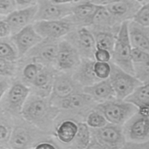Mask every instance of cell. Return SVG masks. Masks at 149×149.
Masks as SVG:
<instances>
[{
	"mask_svg": "<svg viewBox=\"0 0 149 149\" xmlns=\"http://www.w3.org/2000/svg\"><path fill=\"white\" fill-rule=\"evenodd\" d=\"M59 113L60 109L51 98L34 94L28 97L21 115L29 124L44 132L52 127Z\"/></svg>",
	"mask_w": 149,
	"mask_h": 149,
	"instance_id": "obj_1",
	"label": "cell"
},
{
	"mask_svg": "<svg viewBox=\"0 0 149 149\" xmlns=\"http://www.w3.org/2000/svg\"><path fill=\"white\" fill-rule=\"evenodd\" d=\"M94 109L101 112L108 123L120 126H123L138 111L132 104L116 98L97 104Z\"/></svg>",
	"mask_w": 149,
	"mask_h": 149,
	"instance_id": "obj_2",
	"label": "cell"
},
{
	"mask_svg": "<svg viewBox=\"0 0 149 149\" xmlns=\"http://www.w3.org/2000/svg\"><path fill=\"white\" fill-rule=\"evenodd\" d=\"M128 22H123L120 25L112 52L111 62L125 71L134 75L133 64L132 59L133 47L129 37Z\"/></svg>",
	"mask_w": 149,
	"mask_h": 149,
	"instance_id": "obj_3",
	"label": "cell"
},
{
	"mask_svg": "<svg viewBox=\"0 0 149 149\" xmlns=\"http://www.w3.org/2000/svg\"><path fill=\"white\" fill-rule=\"evenodd\" d=\"M109 80L115 94V97L125 100L142 83L133 74L125 71L112 62Z\"/></svg>",
	"mask_w": 149,
	"mask_h": 149,
	"instance_id": "obj_4",
	"label": "cell"
},
{
	"mask_svg": "<svg viewBox=\"0 0 149 149\" xmlns=\"http://www.w3.org/2000/svg\"><path fill=\"white\" fill-rule=\"evenodd\" d=\"M30 93V88L27 84L20 81L15 82L1 99V108L15 116L22 115V109Z\"/></svg>",
	"mask_w": 149,
	"mask_h": 149,
	"instance_id": "obj_5",
	"label": "cell"
},
{
	"mask_svg": "<svg viewBox=\"0 0 149 149\" xmlns=\"http://www.w3.org/2000/svg\"><path fill=\"white\" fill-rule=\"evenodd\" d=\"M93 138L106 149H119L127 142L122 126L108 123L98 129H91Z\"/></svg>",
	"mask_w": 149,
	"mask_h": 149,
	"instance_id": "obj_6",
	"label": "cell"
},
{
	"mask_svg": "<svg viewBox=\"0 0 149 149\" xmlns=\"http://www.w3.org/2000/svg\"><path fill=\"white\" fill-rule=\"evenodd\" d=\"M65 40L76 48L82 58L94 59L97 48L94 36L90 29L87 27H78L69 33Z\"/></svg>",
	"mask_w": 149,
	"mask_h": 149,
	"instance_id": "obj_7",
	"label": "cell"
},
{
	"mask_svg": "<svg viewBox=\"0 0 149 149\" xmlns=\"http://www.w3.org/2000/svg\"><path fill=\"white\" fill-rule=\"evenodd\" d=\"M33 25L42 38L55 40L66 37L75 29V25L68 17L59 20L36 21Z\"/></svg>",
	"mask_w": 149,
	"mask_h": 149,
	"instance_id": "obj_8",
	"label": "cell"
},
{
	"mask_svg": "<svg viewBox=\"0 0 149 149\" xmlns=\"http://www.w3.org/2000/svg\"><path fill=\"white\" fill-rule=\"evenodd\" d=\"M122 127L127 141L139 143L149 141V118L141 115L138 112Z\"/></svg>",
	"mask_w": 149,
	"mask_h": 149,
	"instance_id": "obj_9",
	"label": "cell"
},
{
	"mask_svg": "<svg viewBox=\"0 0 149 149\" xmlns=\"http://www.w3.org/2000/svg\"><path fill=\"white\" fill-rule=\"evenodd\" d=\"M37 12L34 21L59 20L66 19L72 13L74 5L60 4L51 0H38Z\"/></svg>",
	"mask_w": 149,
	"mask_h": 149,
	"instance_id": "obj_10",
	"label": "cell"
},
{
	"mask_svg": "<svg viewBox=\"0 0 149 149\" xmlns=\"http://www.w3.org/2000/svg\"><path fill=\"white\" fill-rule=\"evenodd\" d=\"M141 5L136 0H116L104 6L115 22L120 25L133 20Z\"/></svg>",
	"mask_w": 149,
	"mask_h": 149,
	"instance_id": "obj_11",
	"label": "cell"
},
{
	"mask_svg": "<svg viewBox=\"0 0 149 149\" xmlns=\"http://www.w3.org/2000/svg\"><path fill=\"white\" fill-rule=\"evenodd\" d=\"M81 57L76 48L66 40L59 41L55 61L57 68L63 72L74 70L81 61Z\"/></svg>",
	"mask_w": 149,
	"mask_h": 149,
	"instance_id": "obj_12",
	"label": "cell"
},
{
	"mask_svg": "<svg viewBox=\"0 0 149 149\" xmlns=\"http://www.w3.org/2000/svg\"><path fill=\"white\" fill-rule=\"evenodd\" d=\"M58 43L57 40L43 38L26 55L45 66H51L55 63Z\"/></svg>",
	"mask_w": 149,
	"mask_h": 149,
	"instance_id": "obj_13",
	"label": "cell"
},
{
	"mask_svg": "<svg viewBox=\"0 0 149 149\" xmlns=\"http://www.w3.org/2000/svg\"><path fill=\"white\" fill-rule=\"evenodd\" d=\"M43 38L30 24L17 33L12 35L11 40L17 51L19 56L26 55Z\"/></svg>",
	"mask_w": 149,
	"mask_h": 149,
	"instance_id": "obj_14",
	"label": "cell"
},
{
	"mask_svg": "<svg viewBox=\"0 0 149 149\" xmlns=\"http://www.w3.org/2000/svg\"><path fill=\"white\" fill-rule=\"evenodd\" d=\"M26 125H19L13 128L9 141V145L12 149H31L33 144L39 137V129H35Z\"/></svg>",
	"mask_w": 149,
	"mask_h": 149,
	"instance_id": "obj_15",
	"label": "cell"
},
{
	"mask_svg": "<svg viewBox=\"0 0 149 149\" xmlns=\"http://www.w3.org/2000/svg\"><path fill=\"white\" fill-rule=\"evenodd\" d=\"M81 91L83 87L73 79L72 75L66 72L56 73L52 86L51 99L56 98L61 100Z\"/></svg>",
	"mask_w": 149,
	"mask_h": 149,
	"instance_id": "obj_16",
	"label": "cell"
},
{
	"mask_svg": "<svg viewBox=\"0 0 149 149\" xmlns=\"http://www.w3.org/2000/svg\"><path fill=\"white\" fill-rule=\"evenodd\" d=\"M101 6L92 3L90 1L74 5L72 15L68 18L77 26L90 27Z\"/></svg>",
	"mask_w": 149,
	"mask_h": 149,
	"instance_id": "obj_17",
	"label": "cell"
},
{
	"mask_svg": "<svg viewBox=\"0 0 149 149\" xmlns=\"http://www.w3.org/2000/svg\"><path fill=\"white\" fill-rule=\"evenodd\" d=\"M37 4L31 5L24 8L15 10L5 17L13 34L17 33L34 21L37 12Z\"/></svg>",
	"mask_w": 149,
	"mask_h": 149,
	"instance_id": "obj_18",
	"label": "cell"
},
{
	"mask_svg": "<svg viewBox=\"0 0 149 149\" xmlns=\"http://www.w3.org/2000/svg\"><path fill=\"white\" fill-rule=\"evenodd\" d=\"M59 104L64 109L80 113L94 109L97 103L89 95L81 91L59 100Z\"/></svg>",
	"mask_w": 149,
	"mask_h": 149,
	"instance_id": "obj_19",
	"label": "cell"
},
{
	"mask_svg": "<svg viewBox=\"0 0 149 149\" xmlns=\"http://www.w3.org/2000/svg\"><path fill=\"white\" fill-rule=\"evenodd\" d=\"M56 73L51 66H44L31 84L36 95L48 97L51 94Z\"/></svg>",
	"mask_w": 149,
	"mask_h": 149,
	"instance_id": "obj_20",
	"label": "cell"
},
{
	"mask_svg": "<svg viewBox=\"0 0 149 149\" xmlns=\"http://www.w3.org/2000/svg\"><path fill=\"white\" fill-rule=\"evenodd\" d=\"M94 59L81 58L80 64L74 70L72 77L83 88L100 81L94 70Z\"/></svg>",
	"mask_w": 149,
	"mask_h": 149,
	"instance_id": "obj_21",
	"label": "cell"
},
{
	"mask_svg": "<svg viewBox=\"0 0 149 149\" xmlns=\"http://www.w3.org/2000/svg\"><path fill=\"white\" fill-rule=\"evenodd\" d=\"M128 33L133 48L149 52V27L132 20L128 22Z\"/></svg>",
	"mask_w": 149,
	"mask_h": 149,
	"instance_id": "obj_22",
	"label": "cell"
},
{
	"mask_svg": "<svg viewBox=\"0 0 149 149\" xmlns=\"http://www.w3.org/2000/svg\"><path fill=\"white\" fill-rule=\"evenodd\" d=\"M132 59L134 75L142 83H149V52L133 48Z\"/></svg>",
	"mask_w": 149,
	"mask_h": 149,
	"instance_id": "obj_23",
	"label": "cell"
},
{
	"mask_svg": "<svg viewBox=\"0 0 149 149\" xmlns=\"http://www.w3.org/2000/svg\"><path fill=\"white\" fill-rule=\"evenodd\" d=\"M83 91L89 95L97 104L116 98L109 78L83 87Z\"/></svg>",
	"mask_w": 149,
	"mask_h": 149,
	"instance_id": "obj_24",
	"label": "cell"
},
{
	"mask_svg": "<svg viewBox=\"0 0 149 149\" xmlns=\"http://www.w3.org/2000/svg\"><path fill=\"white\" fill-rule=\"evenodd\" d=\"M77 130V123L72 120H65L56 127L55 134L61 142L68 144L73 141Z\"/></svg>",
	"mask_w": 149,
	"mask_h": 149,
	"instance_id": "obj_25",
	"label": "cell"
},
{
	"mask_svg": "<svg viewBox=\"0 0 149 149\" xmlns=\"http://www.w3.org/2000/svg\"><path fill=\"white\" fill-rule=\"evenodd\" d=\"M138 108L149 105V83L142 84L125 99Z\"/></svg>",
	"mask_w": 149,
	"mask_h": 149,
	"instance_id": "obj_26",
	"label": "cell"
},
{
	"mask_svg": "<svg viewBox=\"0 0 149 149\" xmlns=\"http://www.w3.org/2000/svg\"><path fill=\"white\" fill-rule=\"evenodd\" d=\"M95 38L97 49H103L112 52L118 33L107 31H92Z\"/></svg>",
	"mask_w": 149,
	"mask_h": 149,
	"instance_id": "obj_27",
	"label": "cell"
},
{
	"mask_svg": "<svg viewBox=\"0 0 149 149\" xmlns=\"http://www.w3.org/2000/svg\"><path fill=\"white\" fill-rule=\"evenodd\" d=\"M77 125L78 130L72 146L77 149H84L90 144L92 139L91 129L86 122H77Z\"/></svg>",
	"mask_w": 149,
	"mask_h": 149,
	"instance_id": "obj_28",
	"label": "cell"
},
{
	"mask_svg": "<svg viewBox=\"0 0 149 149\" xmlns=\"http://www.w3.org/2000/svg\"><path fill=\"white\" fill-rule=\"evenodd\" d=\"M44 66L45 65L34 60L26 64L22 70V79L23 83L26 84H29L31 85Z\"/></svg>",
	"mask_w": 149,
	"mask_h": 149,
	"instance_id": "obj_29",
	"label": "cell"
},
{
	"mask_svg": "<svg viewBox=\"0 0 149 149\" xmlns=\"http://www.w3.org/2000/svg\"><path fill=\"white\" fill-rule=\"evenodd\" d=\"M1 39L0 42V59L10 61H16L19 54L15 45H12L6 40Z\"/></svg>",
	"mask_w": 149,
	"mask_h": 149,
	"instance_id": "obj_30",
	"label": "cell"
},
{
	"mask_svg": "<svg viewBox=\"0 0 149 149\" xmlns=\"http://www.w3.org/2000/svg\"><path fill=\"white\" fill-rule=\"evenodd\" d=\"M86 123L91 129H98L104 126L108 122L101 112L93 109L88 113Z\"/></svg>",
	"mask_w": 149,
	"mask_h": 149,
	"instance_id": "obj_31",
	"label": "cell"
},
{
	"mask_svg": "<svg viewBox=\"0 0 149 149\" xmlns=\"http://www.w3.org/2000/svg\"><path fill=\"white\" fill-rule=\"evenodd\" d=\"M94 70L96 76L100 80L107 79L109 77L111 72V62H102L95 61Z\"/></svg>",
	"mask_w": 149,
	"mask_h": 149,
	"instance_id": "obj_32",
	"label": "cell"
},
{
	"mask_svg": "<svg viewBox=\"0 0 149 149\" xmlns=\"http://www.w3.org/2000/svg\"><path fill=\"white\" fill-rule=\"evenodd\" d=\"M133 20L149 27V1L141 5Z\"/></svg>",
	"mask_w": 149,
	"mask_h": 149,
	"instance_id": "obj_33",
	"label": "cell"
},
{
	"mask_svg": "<svg viewBox=\"0 0 149 149\" xmlns=\"http://www.w3.org/2000/svg\"><path fill=\"white\" fill-rule=\"evenodd\" d=\"M16 71V61L0 59L1 77H10L14 75Z\"/></svg>",
	"mask_w": 149,
	"mask_h": 149,
	"instance_id": "obj_34",
	"label": "cell"
},
{
	"mask_svg": "<svg viewBox=\"0 0 149 149\" xmlns=\"http://www.w3.org/2000/svg\"><path fill=\"white\" fill-rule=\"evenodd\" d=\"M13 129L6 122V120H3L1 118L0 124V143L1 145L6 146L7 143H9V139L10 138Z\"/></svg>",
	"mask_w": 149,
	"mask_h": 149,
	"instance_id": "obj_35",
	"label": "cell"
},
{
	"mask_svg": "<svg viewBox=\"0 0 149 149\" xmlns=\"http://www.w3.org/2000/svg\"><path fill=\"white\" fill-rule=\"evenodd\" d=\"M16 0H0V14L7 16L16 10Z\"/></svg>",
	"mask_w": 149,
	"mask_h": 149,
	"instance_id": "obj_36",
	"label": "cell"
},
{
	"mask_svg": "<svg viewBox=\"0 0 149 149\" xmlns=\"http://www.w3.org/2000/svg\"><path fill=\"white\" fill-rule=\"evenodd\" d=\"M94 60L98 62H110L112 59V54L108 50L97 49L94 55Z\"/></svg>",
	"mask_w": 149,
	"mask_h": 149,
	"instance_id": "obj_37",
	"label": "cell"
},
{
	"mask_svg": "<svg viewBox=\"0 0 149 149\" xmlns=\"http://www.w3.org/2000/svg\"><path fill=\"white\" fill-rule=\"evenodd\" d=\"M10 34H12L11 29L5 20V19H1L0 21V38L4 39L8 38Z\"/></svg>",
	"mask_w": 149,
	"mask_h": 149,
	"instance_id": "obj_38",
	"label": "cell"
},
{
	"mask_svg": "<svg viewBox=\"0 0 149 149\" xmlns=\"http://www.w3.org/2000/svg\"><path fill=\"white\" fill-rule=\"evenodd\" d=\"M119 149H149V141L144 143H133L127 141Z\"/></svg>",
	"mask_w": 149,
	"mask_h": 149,
	"instance_id": "obj_39",
	"label": "cell"
},
{
	"mask_svg": "<svg viewBox=\"0 0 149 149\" xmlns=\"http://www.w3.org/2000/svg\"><path fill=\"white\" fill-rule=\"evenodd\" d=\"M10 81L8 77H1L0 79V99H1L6 92L9 90L12 84H10Z\"/></svg>",
	"mask_w": 149,
	"mask_h": 149,
	"instance_id": "obj_40",
	"label": "cell"
},
{
	"mask_svg": "<svg viewBox=\"0 0 149 149\" xmlns=\"http://www.w3.org/2000/svg\"><path fill=\"white\" fill-rule=\"evenodd\" d=\"M33 149H57L55 146L48 141H42L35 145Z\"/></svg>",
	"mask_w": 149,
	"mask_h": 149,
	"instance_id": "obj_41",
	"label": "cell"
},
{
	"mask_svg": "<svg viewBox=\"0 0 149 149\" xmlns=\"http://www.w3.org/2000/svg\"><path fill=\"white\" fill-rule=\"evenodd\" d=\"M69 149H77L73 146H71ZM84 149H106L99 142H98L94 138L92 137V139L90 144Z\"/></svg>",
	"mask_w": 149,
	"mask_h": 149,
	"instance_id": "obj_42",
	"label": "cell"
},
{
	"mask_svg": "<svg viewBox=\"0 0 149 149\" xmlns=\"http://www.w3.org/2000/svg\"><path fill=\"white\" fill-rule=\"evenodd\" d=\"M137 112L141 115L149 118V105H145L138 108Z\"/></svg>",
	"mask_w": 149,
	"mask_h": 149,
	"instance_id": "obj_43",
	"label": "cell"
},
{
	"mask_svg": "<svg viewBox=\"0 0 149 149\" xmlns=\"http://www.w3.org/2000/svg\"><path fill=\"white\" fill-rule=\"evenodd\" d=\"M92 3L100 6H105L116 0H90Z\"/></svg>",
	"mask_w": 149,
	"mask_h": 149,
	"instance_id": "obj_44",
	"label": "cell"
},
{
	"mask_svg": "<svg viewBox=\"0 0 149 149\" xmlns=\"http://www.w3.org/2000/svg\"><path fill=\"white\" fill-rule=\"evenodd\" d=\"M16 1L17 5L20 6H26V5H31L34 0H16Z\"/></svg>",
	"mask_w": 149,
	"mask_h": 149,
	"instance_id": "obj_45",
	"label": "cell"
},
{
	"mask_svg": "<svg viewBox=\"0 0 149 149\" xmlns=\"http://www.w3.org/2000/svg\"><path fill=\"white\" fill-rule=\"evenodd\" d=\"M53 2L56 3L60 4H67V3H72V2H76L78 0H51Z\"/></svg>",
	"mask_w": 149,
	"mask_h": 149,
	"instance_id": "obj_46",
	"label": "cell"
},
{
	"mask_svg": "<svg viewBox=\"0 0 149 149\" xmlns=\"http://www.w3.org/2000/svg\"><path fill=\"white\" fill-rule=\"evenodd\" d=\"M0 149H12L10 147H8L6 146H2L0 145Z\"/></svg>",
	"mask_w": 149,
	"mask_h": 149,
	"instance_id": "obj_47",
	"label": "cell"
},
{
	"mask_svg": "<svg viewBox=\"0 0 149 149\" xmlns=\"http://www.w3.org/2000/svg\"><path fill=\"white\" fill-rule=\"evenodd\" d=\"M136 1H137L139 2L140 3H141L144 2H145V3H146V2H147V1H148L149 0H136Z\"/></svg>",
	"mask_w": 149,
	"mask_h": 149,
	"instance_id": "obj_48",
	"label": "cell"
}]
</instances>
